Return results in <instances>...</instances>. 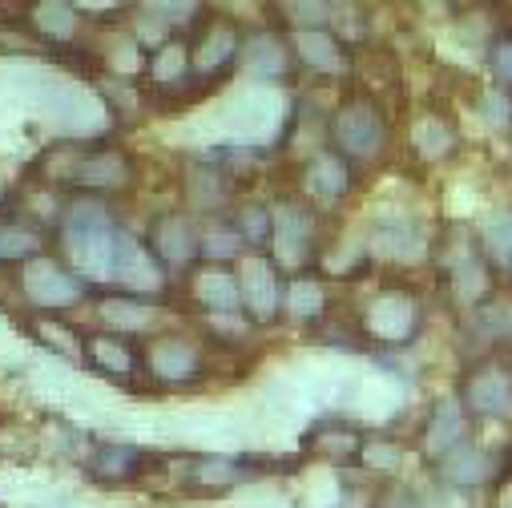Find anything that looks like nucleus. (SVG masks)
Returning <instances> with one entry per match:
<instances>
[{
	"label": "nucleus",
	"mask_w": 512,
	"mask_h": 508,
	"mask_svg": "<svg viewBox=\"0 0 512 508\" xmlns=\"http://www.w3.org/2000/svg\"><path fill=\"white\" fill-rule=\"evenodd\" d=\"M375 508H424V504H420L416 492H408V488H388V492L379 496Z\"/></svg>",
	"instance_id": "40"
},
{
	"label": "nucleus",
	"mask_w": 512,
	"mask_h": 508,
	"mask_svg": "<svg viewBox=\"0 0 512 508\" xmlns=\"http://www.w3.org/2000/svg\"><path fill=\"white\" fill-rule=\"evenodd\" d=\"M17 287H21V295L33 303V311H41V315H57V311L73 307V303L85 295V279H81L77 271H69L65 263L45 259V254L21 267Z\"/></svg>",
	"instance_id": "4"
},
{
	"label": "nucleus",
	"mask_w": 512,
	"mask_h": 508,
	"mask_svg": "<svg viewBox=\"0 0 512 508\" xmlns=\"http://www.w3.org/2000/svg\"><path fill=\"white\" fill-rule=\"evenodd\" d=\"M117 238L121 230L113 226V214L97 198H81L65 210L61 218V246L69 263L85 279H113V259H117Z\"/></svg>",
	"instance_id": "1"
},
{
	"label": "nucleus",
	"mask_w": 512,
	"mask_h": 508,
	"mask_svg": "<svg viewBox=\"0 0 512 508\" xmlns=\"http://www.w3.org/2000/svg\"><path fill=\"white\" fill-rule=\"evenodd\" d=\"M271 250H275V267L303 271L311 263V254H315V214L299 202H279L275 206Z\"/></svg>",
	"instance_id": "7"
},
{
	"label": "nucleus",
	"mask_w": 512,
	"mask_h": 508,
	"mask_svg": "<svg viewBox=\"0 0 512 508\" xmlns=\"http://www.w3.org/2000/svg\"><path fill=\"white\" fill-rule=\"evenodd\" d=\"M400 460H404V448L400 444H388V440L363 444V464L375 468V472H392V468H400Z\"/></svg>",
	"instance_id": "36"
},
{
	"label": "nucleus",
	"mask_w": 512,
	"mask_h": 508,
	"mask_svg": "<svg viewBox=\"0 0 512 508\" xmlns=\"http://www.w3.org/2000/svg\"><path fill=\"white\" fill-rule=\"evenodd\" d=\"M424 323L420 303L408 291H383L367 311H363V335L375 343H408Z\"/></svg>",
	"instance_id": "9"
},
{
	"label": "nucleus",
	"mask_w": 512,
	"mask_h": 508,
	"mask_svg": "<svg viewBox=\"0 0 512 508\" xmlns=\"http://www.w3.org/2000/svg\"><path fill=\"white\" fill-rule=\"evenodd\" d=\"M190 299L206 311V315H238L242 311V287L238 275L222 263H206L190 275Z\"/></svg>",
	"instance_id": "13"
},
{
	"label": "nucleus",
	"mask_w": 512,
	"mask_h": 508,
	"mask_svg": "<svg viewBox=\"0 0 512 508\" xmlns=\"http://www.w3.org/2000/svg\"><path fill=\"white\" fill-rule=\"evenodd\" d=\"M206 367V351L186 335H158L146 343V375L162 384H198Z\"/></svg>",
	"instance_id": "6"
},
{
	"label": "nucleus",
	"mask_w": 512,
	"mask_h": 508,
	"mask_svg": "<svg viewBox=\"0 0 512 508\" xmlns=\"http://www.w3.org/2000/svg\"><path fill=\"white\" fill-rule=\"evenodd\" d=\"M388 146V117L371 93H351L331 113V150L347 162H371Z\"/></svg>",
	"instance_id": "2"
},
{
	"label": "nucleus",
	"mask_w": 512,
	"mask_h": 508,
	"mask_svg": "<svg viewBox=\"0 0 512 508\" xmlns=\"http://www.w3.org/2000/svg\"><path fill=\"white\" fill-rule=\"evenodd\" d=\"M186 480L194 488L214 492V488H230L234 480H242V468H238V460H226V456H194L186 468Z\"/></svg>",
	"instance_id": "26"
},
{
	"label": "nucleus",
	"mask_w": 512,
	"mask_h": 508,
	"mask_svg": "<svg viewBox=\"0 0 512 508\" xmlns=\"http://www.w3.org/2000/svg\"><path fill=\"white\" fill-rule=\"evenodd\" d=\"M307 448H311L315 456H335V460H343V456L363 452V436H355L351 428H315V432L307 436Z\"/></svg>",
	"instance_id": "29"
},
{
	"label": "nucleus",
	"mask_w": 512,
	"mask_h": 508,
	"mask_svg": "<svg viewBox=\"0 0 512 508\" xmlns=\"http://www.w3.org/2000/svg\"><path fill=\"white\" fill-rule=\"evenodd\" d=\"M113 279L125 291H154V287H162V263L150 254L146 242L121 234L117 238V259H113Z\"/></svg>",
	"instance_id": "14"
},
{
	"label": "nucleus",
	"mask_w": 512,
	"mask_h": 508,
	"mask_svg": "<svg viewBox=\"0 0 512 508\" xmlns=\"http://www.w3.org/2000/svg\"><path fill=\"white\" fill-rule=\"evenodd\" d=\"M234 230L242 234L246 246H267L271 230H275V210L263 206V202H250V206L234 210Z\"/></svg>",
	"instance_id": "27"
},
{
	"label": "nucleus",
	"mask_w": 512,
	"mask_h": 508,
	"mask_svg": "<svg viewBox=\"0 0 512 508\" xmlns=\"http://www.w3.org/2000/svg\"><path fill=\"white\" fill-rule=\"evenodd\" d=\"M186 45H190L194 77H202V81H222L230 73V65L238 61V53L246 49L238 21L226 17V13H202L198 17V33Z\"/></svg>",
	"instance_id": "3"
},
{
	"label": "nucleus",
	"mask_w": 512,
	"mask_h": 508,
	"mask_svg": "<svg viewBox=\"0 0 512 508\" xmlns=\"http://www.w3.org/2000/svg\"><path fill=\"white\" fill-rule=\"evenodd\" d=\"M242 246H246V242H242V234L234 230V222H226V226L202 234V254H206L210 263H222V267H226V259H234Z\"/></svg>",
	"instance_id": "32"
},
{
	"label": "nucleus",
	"mask_w": 512,
	"mask_h": 508,
	"mask_svg": "<svg viewBox=\"0 0 512 508\" xmlns=\"http://www.w3.org/2000/svg\"><path fill=\"white\" fill-rule=\"evenodd\" d=\"M464 432H468V420H464V404L456 400V396H448V400H440L436 408H432V416H428V428H424V448H428V456H448V452H456L460 444H464Z\"/></svg>",
	"instance_id": "18"
},
{
	"label": "nucleus",
	"mask_w": 512,
	"mask_h": 508,
	"mask_svg": "<svg viewBox=\"0 0 512 508\" xmlns=\"http://www.w3.org/2000/svg\"><path fill=\"white\" fill-rule=\"evenodd\" d=\"M29 25H33V33L41 37V41H69L73 33H77V9L73 5H61V0H41V5H33V17H29Z\"/></svg>",
	"instance_id": "24"
},
{
	"label": "nucleus",
	"mask_w": 512,
	"mask_h": 508,
	"mask_svg": "<svg viewBox=\"0 0 512 508\" xmlns=\"http://www.w3.org/2000/svg\"><path fill=\"white\" fill-rule=\"evenodd\" d=\"M484 113H488V121L496 125V130H508V125H512V101H508V93L504 89L488 93L484 97Z\"/></svg>",
	"instance_id": "38"
},
{
	"label": "nucleus",
	"mask_w": 512,
	"mask_h": 508,
	"mask_svg": "<svg viewBox=\"0 0 512 508\" xmlns=\"http://www.w3.org/2000/svg\"><path fill=\"white\" fill-rule=\"evenodd\" d=\"M186 190H190V198H194L198 206L214 210L218 202H226V194H230V178H226V174H218V170H206V166H198V170H190V178H186Z\"/></svg>",
	"instance_id": "30"
},
{
	"label": "nucleus",
	"mask_w": 512,
	"mask_h": 508,
	"mask_svg": "<svg viewBox=\"0 0 512 508\" xmlns=\"http://www.w3.org/2000/svg\"><path fill=\"white\" fill-rule=\"evenodd\" d=\"M375 250L388 254V259H416V254L424 250V242L408 222H392V226L375 230Z\"/></svg>",
	"instance_id": "28"
},
{
	"label": "nucleus",
	"mask_w": 512,
	"mask_h": 508,
	"mask_svg": "<svg viewBox=\"0 0 512 508\" xmlns=\"http://www.w3.org/2000/svg\"><path fill=\"white\" fill-rule=\"evenodd\" d=\"M488 65H492V77L496 85L508 93L512 89V29H500L488 45Z\"/></svg>",
	"instance_id": "34"
},
{
	"label": "nucleus",
	"mask_w": 512,
	"mask_h": 508,
	"mask_svg": "<svg viewBox=\"0 0 512 508\" xmlns=\"http://www.w3.org/2000/svg\"><path fill=\"white\" fill-rule=\"evenodd\" d=\"M283 303H287V311H291L295 319H303V323H315V319L327 315V291H323V283L311 279V275H295V279L287 283Z\"/></svg>",
	"instance_id": "25"
},
{
	"label": "nucleus",
	"mask_w": 512,
	"mask_h": 508,
	"mask_svg": "<svg viewBox=\"0 0 512 508\" xmlns=\"http://www.w3.org/2000/svg\"><path fill=\"white\" fill-rule=\"evenodd\" d=\"M303 178H307V190H311L315 198H327V202L343 198V194L355 186L351 162H347L343 154H335V150H319V154L307 162Z\"/></svg>",
	"instance_id": "19"
},
{
	"label": "nucleus",
	"mask_w": 512,
	"mask_h": 508,
	"mask_svg": "<svg viewBox=\"0 0 512 508\" xmlns=\"http://www.w3.org/2000/svg\"><path fill=\"white\" fill-rule=\"evenodd\" d=\"M440 472H444V480L448 484H460V488H476V484H484V480H492L496 476V464H492V456L484 452V448H476V444H460L456 452H448L444 460H440Z\"/></svg>",
	"instance_id": "20"
},
{
	"label": "nucleus",
	"mask_w": 512,
	"mask_h": 508,
	"mask_svg": "<svg viewBox=\"0 0 512 508\" xmlns=\"http://www.w3.org/2000/svg\"><path fill=\"white\" fill-rule=\"evenodd\" d=\"M33 335H37L45 347L61 351V355H77V351H81V339H77V331H69L65 323H53V315H45V319H33Z\"/></svg>",
	"instance_id": "33"
},
{
	"label": "nucleus",
	"mask_w": 512,
	"mask_h": 508,
	"mask_svg": "<svg viewBox=\"0 0 512 508\" xmlns=\"http://www.w3.org/2000/svg\"><path fill=\"white\" fill-rule=\"evenodd\" d=\"M134 178H138L134 158L121 146H77V162L69 174L73 186L89 194H113V190H125Z\"/></svg>",
	"instance_id": "5"
},
{
	"label": "nucleus",
	"mask_w": 512,
	"mask_h": 508,
	"mask_svg": "<svg viewBox=\"0 0 512 508\" xmlns=\"http://www.w3.org/2000/svg\"><path fill=\"white\" fill-rule=\"evenodd\" d=\"M460 404H464V412L484 416V420L512 416V367H504V363L472 367L460 384Z\"/></svg>",
	"instance_id": "8"
},
{
	"label": "nucleus",
	"mask_w": 512,
	"mask_h": 508,
	"mask_svg": "<svg viewBox=\"0 0 512 508\" xmlns=\"http://www.w3.org/2000/svg\"><path fill=\"white\" fill-rule=\"evenodd\" d=\"M492 508H512V460L504 464V472H496V484H492Z\"/></svg>",
	"instance_id": "39"
},
{
	"label": "nucleus",
	"mask_w": 512,
	"mask_h": 508,
	"mask_svg": "<svg viewBox=\"0 0 512 508\" xmlns=\"http://www.w3.org/2000/svg\"><path fill=\"white\" fill-rule=\"evenodd\" d=\"M238 287H242V311L250 315V323H271L283 307V279H279V267L267 254H250L242 275H238Z\"/></svg>",
	"instance_id": "10"
},
{
	"label": "nucleus",
	"mask_w": 512,
	"mask_h": 508,
	"mask_svg": "<svg viewBox=\"0 0 512 508\" xmlns=\"http://www.w3.org/2000/svg\"><path fill=\"white\" fill-rule=\"evenodd\" d=\"M480 323H484V331L492 335V339H504V335H512V303H484L480 307Z\"/></svg>",
	"instance_id": "37"
},
{
	"label": "nucleus",
	"mask_w": 512,
	"mask_h": 508,
	"mask_svg": "<svg viewBox=\"0 0 512 508\" xmlns=\"http://www.w3.org/2000/svg\"><path fill=\"white\" fill-rule=\"evenodd\" d=\"M85 363L97 375H109L117 384H134L146 371V347H138L130 335H89L85 339Z\"/></svg>",
	"instance_id": "11"
},
{
	"label": "nucleus",
	"mask_w": 512,
	"mask_h": 508,
	"mask_svg": "<svg viewBox=\"0 0 512 508\" xmlns=\"http://www.w3.org/2000/svg\"><path fill=\"white\" fill-rule=\"evenodd\" d=\"M146 464H150V456L134 444H101L89 460V476L97 484H130L146 472Z\"/></svg>",
	"instance_id": "16"
},
{
	"label": "nucleus",
	"mask_w": 512,
	"mask_h": 508,
	"mask_svg": "<svg viewBox=\"0 0 512 508\" xmlns=\"http://www.w3.org/2000/svg\"><path fill=\"white\" fill-rule=\"evenodd\" d=\"M146 246H150V254H154L162 267H174V271H178V267L194 263L198 254H202V234L190 226L186 214L166 210V214H158V218L150 222Z\"/></svg>",
	"instance_id": "12"
},
{
	"label": "nucleus",
	"mask_w": 512,
	"mask_h": 508,
	"mask_svg": "<svg viewBox=\"0 0 512 508\" xmlns=\"http://www.w3.org/2000/svg\"><path fill=\"white\" fill-rule=\"evenodd\" d=\"M295 61L323 73V77H335V73H347L351 57H347V45L339 37H331L327 29H307L295 37Z\"/></svg>",
	"instance_id": "17"
},
{
	"label": "nucleus",
	"mask_w": 512,
	"mask_h": 508,
	"mask_svg": "<svg viewBox=\"0 0 512 508\" xmlns=\"http://www.w3.org/2000/svg\"><path fill=\"white\" fill-rule=\"evenodd\" d=\"M41 230L29 218H13V214H0V263H33L41 259Z\"/></svg>",
	"instance_id": "21"
},
{
	"label": "nucleus",
	"mask_w": 512,
	"mask_h": 508,
	"mask_svg": "<svg viewBox=\"0 0 512 508\" xmlns=\"http://www.w3.org/2000/svg\"><path fill=\"white\" fill-rule=\"evenodd\" d=\"M242 57H246V73L259 77V81H283V77H291V69H295V49H291L279 33L250 37L246 49H242Z\"/></svg>",
	"instance_id": "15"
},
{
	"label": "nucleus",
	"mask_w": 512,
	"mask_h": 508,
	"mask_svg": "<svg viewBox=\"0 0 512 508\" xmlns=\"http://www.w3.org/2000/svg\"><path fill=\"white\" fill-rule=\"evenodd\" d=\"M412 146L420 150V158L440 162V158H448L456 150V125L448 117H440V113H424L416 121V130H412Z\"/></svg>",
	"instance_id": "22"
},
{
	"label": "nucleus",
	"mask_w": 512,
	"mask_h": 508,
	"mask_svg": "<svg viewBox=\"0 0 512 508\" xmlns=\"http://www.w3.org/2000/svg\"><path fill=\"white\" fill-rule=\"evenodd\" d=\"M488 254L500 267H512V214L488 222Z\"/></svg>",
	"instance_id": "35"
},
{
	"label": "nucleus",
	"mask_w": 512,
	"mask_h": 508,
	"mask_svg": "<svg viewBox=\"0 0 512 508\" xmlns=\"http://www.w3.org/2000/svg\"><path fill=\"white\" fill-rule=\"evenodd\" d=\"M101 319L109 323L113 335H142V331L154 323V303L130 299V295L105 299V303H101Z\"/></svg>",
	"instance_id": "23"
},
{
	"label": "nucleus",
	"mask_w": 512,
	"mask_h": 508,
	"mask_svg": "<svg viewBox=\"0 0 512 508\" xmlns=\"http://www.w3.org/2000/svg\"><path fill=\"white\" fill-rule=\"evenodd\" d=\"M488 291H492V279H488V267H484L480 259L456 267V299H460V303L472 307V303H480Z\"/></svg>",
	"instance_id": "31"
}]
</instances>
